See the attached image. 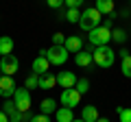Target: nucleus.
Returning <instances> with one entry per match:
<instances>
[{"label": "nucleus", "mask_w": 131, "mask_h": 122, "mask_svg": "<svg viewBox=\"0 0 131 122\" xmlns=\"http://www.w3.org/2000/svg\"><path fill=\"white\" fill-rule=\"evenodd\" d=\"M92 59L98 68H112L114 61H116V52L109 46H96L92 50Z\"/></svg>", "instance_id": "obj_1"}, {"label": "nucleus", "mask_w": 131, "mask_h": 122, "mask_svg": "<svg viewBox=\"0 0 131 122\" xmlns=\"http://www.w3.org/2000/svg\"><path fill=\"white\" fill-rule=\"evenodd\" d=\"M68 55H70V52L66 50L63 46H50L48 50L46 48L39 50V57H46L50 66H63L66 61H68Z\"/></svg>", "instance_id": "obj_2"}, {"label": "nucleus", "mask_w": 131, "mask_h": 122, "mask_svg": "<svg viewBox=\"0 0 131 122\" xmlns=\"http://www.w3.org/2000/svg\"><path fill=\"white\" fill-rule=\"evenodd\" d=\"M79 26L83 28V31H94L96 26H101V13H98L94 7H90V9H83V13H81L79 18Z\"/></svg>", "instance_id": "obj_3"}, {"label": "nucleus", "mask_w": 131, "mask_h": 122, "mask_svg": "<svg viewBox=\"0 0 131 122\" xmlns=\"http://www.w3.org/2000/svg\"><path fill=\"white\" fill-rule=\"evenodd\" d=\"M88 39H90V44H92V46H107V44L112 42V31H109V28H105L103 24H101V26H96L94 31H90Z\"/></svg>", "instance_id": "obj_4"}, {"label": "nucleus", "mask_w": 131, "mask_h": 122, "mask_svg": "<svg viewBox=\"0 0 131 122\" xmlns=\"http://www.w3.org/2000/svg\"><path fill=\"white\" fill-rule=\"evenodd\" d=\"M13 103H15V107H18V111L28 113L31 111V92H28L26 87H18L15 94H13Z\"/></svg>", "instance_id": "obj_5"}, {"label": "nucleus", "mask_w": 131, "mask_h": 122, "mask_svg": "<svg viewBox=\"0 0 131 122\" xmlns=\"http://www.w3.org/2000/svg\"><path fill=\"white\" fill-rule=\"evenodd\" d=\"M0 70H2V74H5V76H13L15 72L20 70V61H18V57H13V55L0 57Z\"/></svg>", "instance_id": "obj_6"}, {"label": "nucleus", "mask_w": 131, "mask_h": 122, "mask_svg": "<svg viewBox=\"0 0 131 122\" xmlns=\"http://www.w3.org/2000/svg\"><path fill=\"white\" fill-rule=\"evenodd\" d=\"M59 103L63 105V107H68V109H74L77 105L81 103V94L77 92L74 87H70V89H63V92H61V96H59Z\"/></svg>", "instance_id": "obj_7"}, {"label": "nucleus", "mask_w": 131, "mask_h": 122, "mask_svg": "<svg viewBox=\"0 0 131 122\" xmlns=\"http://www.w3.org/2000/svg\"><path fill=\"white\" fill-rule=\"evenodd\" d=\"M15 81H13V76H0V96L2 98H11V96L15 94Z\"/></svg>", "instance_id": "obj_8"}, {"label": "nucleus", "mask_w": 131, "mask_h": 122, "mask_svg": "<svg viewBox=\"0 0 131 122\" xmlns=\"http://www.w3.org/2000/svg\"><path fill=\"white\" fill-rule=\"evenodd\" d=\"M77 76L72 74V72H59V74H57V85H59V87H63V89H70V87H74L77 85Z\"/></svg>", "instance_id": "obj_9"}, {"label": "nucleus", "mask_w": 131, "mask_h": 122, "mask_svg": "<svg viewBox=\"0 0 131 122\" xmlns=\"http://www.w3.org/2000/svg\"><path fill=\"white\" fill-rule=\"evenodd\" d=\"M63 48L68 52H81L83 50V42H81V37H77V35H70V37H66Z\"/></svg>", "instance_id": "obj_10"}, {"label": "nucleus", "mask_w": 131, "mask_h": 122, "mask_svg": "<svg viewBox=\"0 0 131 122\" xmlns=\"http://www.w3.org/2000/svg\"><path fill=\"white\" fill-rule=\"evenodd\" d=\"M48 66H50V63H48V59L46 57H35V59H33V72H35V74H48Z\"/></svg>", "instance_id": "obj_11"}, {"label": "nucleus", "mask_w": 131, "mask_h": 122, "mask_svg": "<svg viewBox=\"0 0 131 122\" xmlns=\"http://www.w3.org/2000/svg\"><path fill=\"white\" fill-rule=\"evenodd\" d=\"M74 63L79 68H88L90 63H94V59H92V52H88V50H81V52H77L74 55Z\"/></svg>", "instance_id": "obj_12"}, {"label": "nucleus", "mask_w": 131, "mask_h": 122, "mask_svg": "<svg viewBox=\"0 0 131 122\" xmlns=\"http://www.w3.org/2000/svg\"><path fill=\"white\" fill-rule=\"evenodd\" d=\"M94 9H96L101 15L114 13V0H94Z\"/></svg>", "instance_id": "obj_13"}, {"label": "nucleus", "mask_w": 131, "mask_h": 122, "mask_svg": "<svg viewBox=\"0 0 131 122\" xmlns=\"http://www.w3.org/2000/svg\"><path fill=\"white\" fill-rule=\"evenodd\" d=\"M7 55H13V39L9 35H2L0 37V57H7Z\"/></svg>", "instance_id": "obj_14"}, {"label": "nucleus", "mask_w": 131, "mask_h": 122, "mask_svg": "<svg viewBox=\"0 0 131 122\" xmlns=\"http://www.w3.org/2000/svg\"><path fill=\"white\" fill-rule=\"evenodd\" d=\"M98 111H96V107H94V105H85L83 107V113H81V120L83 122H96L98 120Z\"/></svg>", "instance_id": "obj_15"}, {"label": "nucleus", "mask_w": 131, "mask_h": 122, "mask_svg": "<svg viewBox=\"0 0 131 122\" xmlns=\"http://www.w3.org/2000/svg\"><path fill=\"white\" fill-rule=\"evenodd\" d=\"M55 120L57 122H72L74 120V113H72V109H68V107H59L55 111Z\"/></svg>", "instance_id": "obj_16"}, {"label": "nucleus", "mask_w": 131, "mask_h": 122, "mask_svg": "<svg viewBox=\"0 0 131 122\" xmlns=\"http://www.w3.org/2000/svg\"><path fill=\"white\" fill-rule=\"evenodd\" d=\"M39 109H42L44 116H50V113L57 111V100H52V98H44L42 103H39Z\"/></svg>", "instance_id": "obj_17"}, {"label": "nucleus", "mask_w": 131, "mask_h": 122, "mask_svg": "<svg viewBox=\"0 0 131 122\" xmlns=\"http://www.w3.org/2000/svg\"><path fill=\"white\" fill-rule=\"evenodd\" d=\"M57 85V76L55 74H42L39 76V89H52Z\"/></svg>", "instance_id": "obj_18"}, {"label": "nucleus", "mask_w": 131, "mask_h": 122, "mask_svg": "<svg viewBox=\"0 0 131 122\" xmlns=\"http://www.w3.org/2000/svg\"><path fill=\"white\" fill-rule=\"evenodd\" d=\"M112 42L125 44L127 42V31H125V28H112Z\"/></svg>", "instance_id": "obj_19"}, {"label": "nucleus", "mask_w": 131, "mask_h": 122, "mask_svg": "<svg viewBox=\"0 0 131 122\" xmlns=\"http://www.w3.org/2000/svg\"><path fill=\"white\" fill-rule=\"evenodd\" d=\"M24 87H26L28 92H31V89H35V87H39V74H35V72H33V74H28L26 81H24Z\"/></svg>", "instance_id": "obj_20"}, {"label": "nucleus", "mask_w": 131, "mask_h": 122, "mask_svg": "<svg viewBox=\"0 0 131 122\" xmlns=\"http://www.w3.org/2000/svg\"><path fill=\"white\" fill-rule=\"evenodd\" d=\"M120 70H122V74H125L127 79H131V55H127V57H122V63H120Z\"/></svg>", "instance_id": "obj_21"}, {"label": "nucleus", "mask_w": 131, "mask_h": 122, "mask_svg": "<svg viewBox=\"0 0 131 122\" xmlns=\"http://www.w3.org/2000/svg\"><path fill=\"white\" fill-rule=\"evenodd\" d=\"M66 20L70 24H79V18H81V13H79V9H68V13L63 15Z\"/></svg>", "instance_id": "obj_22"}, {"label": "nucleus", "mask_w": 131, "mask_h": 122, "mask_svg": "<svg viewBox=\"0 0 131 122\" xmlns=\"http://www.w3.org/2000/svg\"><path fill=\"white\" fill-rule=\"evenodd\" d=\"M118 118L120 122H131V107H118Z\"/></svg>", "instance_id": "obj_23"}, {"label": "nucleus", "mask_w": 131, "mask_h": 122, "mask_svg": "<svg viewBox=\"0 0 131 122\" xmlns=\"http://www.w3.org/2000/svg\"><path fill=\"white\" fill-rule=\"evenodd\" d=\"M74 89L79 92V94H85V92L90 89V81L88 79H79V81H77V85H74Z\"/></svg>", "instance_id": "obj_24"}, {"label": "nucleus", "mask_w": 131, "mask_h": 122, "mask_svg": "<svg viewBox=\"0 0 131 122\" xmlns=\"http://www.w3.org/2000/svg\"><path fill=\"white\" fill-rule=\"evenodd\" d=\"M2 111H5L7 116H11V113H15V111H18V107H15V103H13V100H9V98H7L5 103H2Z\"/></svg>", "instance_id": "obj_25"}, {"label": "nucleus", "mask_w": 131, "mask_h": 122, "mask_svg": "<svg viewBox=\"0 0 131 122\" xmlns=\"http://www.w3.org/2000/svg\"><path fill=\"white\" fill-rule=\"evenodd\" d=\"M66 44V35L63 33H55L52 35V46H63Z\"/></svg>", "instance_id": "obj_26"}, {"label": "nucleus", "mask_w": 131, "mask_h": 122, "mask_svg": "<svg viewBox=\"0 0 131 122\" xmlns=\"http://www.w3.org/2000/svg\"><path fill=\"white\" fill-rule=\"evenodd\" d=\"M66 7L68 9H79V7H83V0H66Z\"/></svg>", "instance_id": "obj_27"}, {"label": "nucleus", "mask_w": 131, "mask_h": 122, "mask_svg": "<svg viewBox=\"0 0 131 122\" xmlns=\"http://www.w3.org/2000/svg\"><path fill=\"white\" fill-rule=\"evenodd\" d=\"M61 5H66V0H48V7L50 9H59Z\"/></svg>", "instance_id": "obj_28"}, {"label": "nucleus", "mask_w": 131, "mask_h": 122, "mask_svg": "<svg viewBox=\"0 0 131 122\" xmlns=\"http://www.w3.org/2000/svg\"><path fill=\"white\" fill-rule=\"evenodd\" d=\"M31 122H50V120H48V116L39 113V116H31Z\"/></svg>", "instance_id": "obj_29"}, {"label": "nucleus", "mask_w": 131, "mask_h": 122, "mask_svg": "<svg viewBox=\"0 0 131 122\" xmlns=\"http://www.w3.org/2000/svg\"><path fill=\"white\" fill-rule=\"evenodd\" d=\"M0 122H9V116H7L2 109H0Z\"/></svg>", "instance_id": "obj_30"}, {"label": "nucleus", "mask_w": 131, "mask_h": 122, "mask_svg": "<svg viewBox=\"0 0 131 122\" xmlns=\"http://www.w3.org/2000/svg\"><path fill=\"white\" fill-rule=\"evenodd\" d=\"M103 26H105V28H109V31H112V20H105V22H103Z\"/></svg>", "instance_id": "obj_31"}, {"label": "nucleus", "mask_w": 131, "mask_h": 122, "mask_svg": "<svg viewBox=\"0 0 131 122\" xmlns=\"http://www.w3.org/2000/svg\"><path fill=\"white\" fill-rule=\"evenodd\" d=\"M96 122H109V120H107V118H98Z\"/></svg>", "instance_id": "obj_32"}, {"label": "nucleus", "mask_w": 131, "mask_h": 122, "mask_svg": "<svg viewBox=\"0 0 131 122\" xmlns=\"http://www.w3.org/2000/svg\"><path fill=\"white\" fill-rule=\"evenodd\" d=\"M72 122H83V120H72Z\"/></svg>", "instance_id": "obj_33"}, {"label": "nucleus", "mask_w": 131, "mask_h": 122, "mask_svg": "<svg viewBox=\"0 0 131 122\" xmlns=\"http://www.w3.org/2000/svg\"><path fill=\"white\" fill-rule=\"evenodd\" d=\"M0 76H2V70H0Z\"/></svg>", "instance_id": "obj_34"}]
</instances>
